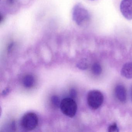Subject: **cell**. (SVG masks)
Wrapping results in <instances>:
<instances>
[{
  "mask_svg": "<svg viewBox=\"0 0 132 132\" xmlns=\"http://www.w3.org/2000/svg\"><path fill=\"white\" fill-rule=\"evenodd\" d=\"M73 18L78 25L83 26L89 21L90 16L88 11L82 5L78 4L74 7Z\"/></svg>",
  "mask_w": 132,
  "mask_h": 132,
  "instance_id": "6da1fadb",
  "label": "cell"
},
{
  "mask_svg": "<svg viewBox=\"0 0 132 132\" xmlns=\"http://www.w3.org/2000/svg\"><path fill=\"white\" fill-rule=\"evenodd\" d=\"M60 107L62 112L69 117L75 116L77 112V104L72 98L63 99L61 102Z\"/></svg>",
  "mask_w": 132,
  "mask_h": 132,
  "instance_id": "7a4b0ae2",
  "label": "cell"
},
{
  "mask_svg": "<svg viewBox=\"0 0 132 132\" xmlns=\"http://www.w3.org/2000/svg\"><path fill=\"white\" fill-rule=\"evenodd\" d=\"M103 95L98 90H92L88 93L87 102L90 108L95 110L99 108L103 102Z\"/></svg>",
  "mask_w": 132,
  "mask_h": 132,
  "instance_id": "3957f363",
  "label": "cell"
},
{
  "mask_svg": "<svg viewBox=\"0 0 132 132\" xmlns=\"http://www.w3.org/2000/svg\"><path fill=\"white\" fill-rule=\"evenodd\" d=\"M38 122V119L37 115L33 112H28L24 114L21 120V126L27 130L34 129Z\"/></svg>",
  "mask_w": 132,
  "mask_h": 132,
  "instance_id": "277c9868",
  "label": "cell"
},
{
  "mask_svg": "<svg viewBox=\"0 0 132 132\" xmlns=\"http://www.w3.org/2000/svg\"><path fill=\"white\" fill-rule=\"evenodd\" d=\"M120 10L127 20H132V0H122L120 4Z\"/></svg>",
  "mask_w": 132,
  "mask_h": 132,
  "instance_id": "5b68a950",
  "label": "cell"
},
{
  "mask_svg": "<svg viewBox=\"0 0 132 132\" xmlns=\"http://www.w3.org/2000/svg\"><path fill=\"white\" fill-rule=\"evenodd\" d=\"M115 95L119 101L125 103L126 101V91L125 87L122 85H119L116 86L115 89Z\"/></svg>",
  "mask_w": 132,
  "mask_h": 132,
  "instance_id": "8992f818",
  "label": "cell"
},
{
  "mask_svg": "<svg viewBox=\"0 0 132 132\" xmlns=\"http://www.w3.org/2000/svg\"><path fill=\"white\" fill-rule=\"evenodd\" d=\"M121 75L127 79L132 78V63L128 62L123 66L121 71Z\"/></svg>",
  "mask_w": 132,
  "mask_h": 132,
  "instance_id": "52a82bcc",
  "label": "cell"
},
{
  "mask_svg": "<svg viewBox=\"0 0 132 132\" xmlns=\"http://www.w3.org/2000/svg\"><path fill=\"white\" fill-rule=\"evenodd\" d=\"M35 79L31 75H27L23 79V84L26 88H31L34 84Z\"/></svg>",
  "mask_w": 132,
  "mask_h": 132,
  "instance_id": "ba28073f",
  "label": "cell"
},
{
  "mask_svg": "<svg viewBox=\"0 0 132 132\" xmlns=\"http://www.w3.org/2000/svg\"><path fill=\"white\" fill-rule=\"evenodd\" d=\"M92 71L93 74L96 75H100L102 72V68L99 63L96 62L92 66Z\"/></svg>",
  "mask_w": 132,
  "mask_h": 132,
  "instance_id": "9c48e42d",
  "label": "cell"
},
{
  "mask_svg": "<svg viewBox=\"0 0 132 132\" xmlns=\"http://www.w3.org/2000/svg\"><path fill=\"white\" fill-rule=\"evenodd\" d=\"M51 101L52 105L55 107H59L60 106L61 102H60V99L58 97L56 96H53L51 97Z\"/></svg>",
  "mask_w": 132,
  "mask_h": 132,
  "instance_id": "30bf717a",
  "label": "cell"
},
{
  "mask_svg": "<svg viewBox=\"0 0 132 132\" xmlns=\"http://www.w3.org/2000/svg\"><path fill=\"white\" fill-rule=\"evenodd\" d=\"M77 66L80 69H85L88 68V63L85 60L83 59L78 63Z\"/></svg>",
  "mask_w": 132,
  "mask_h": 132,
  "instance_id": "8fae6325",
  "label": "cell"
},
{
  "mask_svg": "<svg viewBox=\"0 0 132 132\" xmlns=\"http://www.w3.org/2000/svg\"><path fill=\"white\" fill-rule=\"evenodd\" d=\"M108 131L110 132H118L119 130L116 123H114L110 126L108 128Z\"/></svg>",
  "mask_w": 132,
  "mask_h": 132,
  "instance_id": "7c38bea8",
  "label": "cell"
},
{
  "mask_svg": "<svg viewBox=\"0 0 132 132\" xmlns=\"http://www.w3.org/2000/svg\"><path fill=\"white\" fill-rule=\"evenodd\" d=\"M70 95L71 98L72 99L75 98L77 96V92L74 89H72L70 92Z\"/></svg>",
  "mask_w": 132,
  "mask_h": 132,
  "instance_id": "4fadbf2b",
  "label": "cell"
},
{
  "mask_svg": "<svg viewBox=\"0 0 132 132\" xmlns=\"http://www.w3.org/2000/svg\"><path fill=\"white\" fill-rule=\"evenodd\" d=\"M10 92V89L9 88H6L5 89L3 92V96H6Z\"/></svg>",
  "mask_w": 132,
  "mask_h": 132,
  "instance_id": "5bb4252c",
  "label": "cell"
},
{
  "mask_svg": "<svg viewBox=\"0 0 132 132\" xmlns=\"http://www.w3.org/2000/svg\"><path fill=\"white\" fill-rule=\"evenodd\" d=\"M9 1L10 3L12 4L13 3L14 0H9Z\"/></svg>",
  "mask_w": 132,
  "mask_h": 132,
  "instance_id": "9a60e30c",
  "label": "cell"
},
{
  "mask_svg": "<svg viewBox=\"0 0 132 132\" xmlns=\"http://www.w3.org/2000/svg\"><path fill=\"white\" fill-rule=\"evenodd\" d=\"M91 1H95V0H91Z\"/></svg>",
  "mask_w": 132,
  "mask_h": 132,
  "instance_id": "2e32d148",
  "label": "cell"
}]
</instances>
